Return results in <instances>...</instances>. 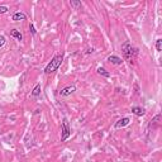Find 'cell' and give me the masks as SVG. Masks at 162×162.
Returning a JSON list of instances; mask_svg holds the SVG:
<instances>
[{
	"instance_id": "3957f363",
	"label": "cell",
	"mask_w": 162,
	"mask_h": 162,
	"mask_svg": "<svg viewBox=\"0 0 162 162\" xmlns=\"http://www.w3.org/2000/svg\"><path fill=\"white\" fill-rule=\"evenodd\" d=\"M70 134H71V128H70L69 119L63 118L61 123V142H66L70 138Z\"/></svg>"
},
{
	"instance_id": "5b68a950",
	"label": "cell",
	"mask_w": 162,
	"mask_h": 162,
	"mask_svg": "<svg viewBox=\"0 0 162 162\" xmlns=\"http://www.w3.org/2000/svg\"><path fill=\"white\" fill-rule=\"evenodd\" d=\"M130 123V119L128 117H124V118H120L118 122H115V124H114V128L115 129H120V128H124L127 127L128 124Z\"/></svg>"
},
{
	"instance_id": "7a4b0ae2",
	"label": "cell",
	"mask_w": 162,
	"mask_h": 162,
	"mask_svg": "<svg viewBox=\"0 0 162 162\" xmlns=\"http://www.w3.org/2000/svg\"><path fill=\"white\" fill-rule=\"evenodd\" d=\"M62 61H63V54H57V56H54L52 58V61L44 67V74L51 75V74H53V72H56L58 70V67L62 65Z\"/></svg>"
},
{
	"instance_id": "277c9868",
	"label": "cell",
	"mask_w": 162,
	"mask_h": 162,
	"mask_svg": "<svg viewBox=\"0 0 162 162\" xmlns=\"http://www.w3.org/2000/svg\"><path fill=\"white\" fill-rule=\"evenodd\" d=\"M75 91H76V86H75V85H70V86H66V87L61 89L59 95L63 96V97H66V96H70L71 94H74Z\"/></svg>"
},
{
	"instance_id": "4fadbf2b",
	"label": "cell",
	"mask_w": 162,
	"mask_h": 162,
	"mask_svg": "<svg viewBox=\"0 0 162 162\" xmlns=\"http://www.w3.org/2000/svg\"><path fill=\"white\" fill-rule=\"evenodd\" d=\"M70 5L72 6V8H75V9H79V8H81V1H79V0H71L70 1Z\"/></svg>"
},
{
	"instance_id": "52a82bcc",
	"label": "cell",
	"mask_w": 162,
	"mask_h": 162,
	"mask_svg": "<svg viewBox=\"0 0 162 162\" xmlns=\"http://www.w3.org/2000/svg\"><path fill=\"white\" fill-rule=\"evenodd\" d=\"M132 113L137 117H143L146 114V109L142 108V106H133L132 108Z\"/></svg>"
},
{
	"instance_id": "9c48e42d",
	"label": "cell",
	"mask_w": 162,
	"mask_h": 162,
	"mask_svg": "<svg viewBox=\"0 0 162 162\" xmlns=\"http://www.w3.org/2000/svg\"><path fill=\"white\" fill-rule=\"evenodd\" d=\"M10 36L11 37H14L16 41H22L23 39V36H22V33H20L18 29H11L10 31Z\"/></svg>"
},
{
	"instance_id": "ba28073f",
	"label": "cell",
	"mask_w": 162,
	"mask_h": 162,
	"mask_svg": "<svg viewBox=\"0 0 162 162\" xmlns=\"http://www.w3.org/2000/svg\"><path fill=\"white\" fill-rule=\"evenodd\" d=\"M11 19L14 20V22H20V20H25V19H27V15H25L24 13L18 11V13H14V14H13Z\"/></svg>"
},
{
	"instance_id": "8fae6325",
	"label": "cell",
	"mask_w": 162,
	"mask_h": 162,
	"mask_svg": "<svg viewBox=\"0 0 162 162\" xmlns=\"http://www.w3.org/2000/svg\"><path fill=\"white\" fill-rule=\"evenodd\" d=\"M41 90H42L41 84H37L36 86H34V89L32 90V96H33V97H38V96L41 95Z\"/></svg>"
},
{
	"instance_id": "30bf717a",
	"label": "cell",
	"mask_w": 162,
	"mask_h": 162,
	"mask_svg": "<svg viewBox=\"0 0 162 162\" xmlns=\"http://www.w3.org/2000/svg\"><path fill=\"white\" fill-rule=\"evenodd\" d=\"M97 74H99L100 76H103V77H105V79H109L110 77V72L109 71H106L104 67H97Z\"/></svg>"
},
{
	"instance_id": "7c38bea8",
	"label": "cell",
	"mask_w": 162,
	"mask_h": 162,
	"mask_svg": "<svg viewBox=\"0 0 162 162\" xmlns=\"http://www.w3.org/2000/svg\"><path fill=\"white\" fill-rule=\"evenodd\" d=\"M160 120H161V114H157V115L151 120V127L152 128H157L160 125Z\"/></svg>"
},
{
	"instance_id": "6da1fadb",
	"label": "cell",
	"mask_w": 162,
	"mask_h": 162,
	"mask_svg": "<svg viewBox=\"0 0 162 162\" xmlns=\"http://www.w3.org/2000/svg\"><path fill=\"white\" fill-rule=\"evenodd\" d=\"M122 52L124 54V58L130 63V65L134 63L135 58L138 56V48H135V47L128 41L122 44Z\"/></svg>"
},
{
	"instance_id": "8992f818",
	"label": "cell",
	"mask_w": 162,
	"mask_h": 162,
	"mask_svg": "<svg viewBox=\"0 0 162 162\" xmlns=\"http://www.w3.org/2000/svg\"><path fill=\"white\" fill-rule=\"evenodd\" d=\"M106 61H108L109 63H112V65H115V66H119V65H122L123 63V59L119 56H115V54L109 56L108 58H106Z\"/></svg>"
},
{
	"instance_id": "5bb4252c",
	"label": "cell",
	"mask_w": 162,
	"mask_h": 162,
	"mask_svg": "<svg viewBox=\"0 0 162 162\" xmlns=\"http://www.w3.org/2000/svg\"><path fill=\"white\" fill-rule=\"evenodd\" d=\"M156 49L158 51V52L162 51V39H161V38H158V39L156 41Z\"/></svg>"
},
{
	"instance_id": "2e32d148",
	"label": "cell",
	"mask_w": 162,
	"mask_h": 162,
	"mask_svg": "<svg viewBox=\"0 0 162 162\" xmlns=\"http://www.w3.org/2000/svg\"><path fill=\"white\" fill-rule=\"evenodd\" d=\"M5 37H4V36H0V48H1V47L4 46V44H5Z\"/></svg>"
},
{
	"instance_id": "9a60e30c",
	"label": "cell",
	"mask_w": 162,
	"mask_h": 162,
	"mask_svg": "<svg viewBox=\"0 0 162 162\" xmlns=\"http://www.w3.org/2000/svg\"><path fill=\"white\" fill-rule=\"evenodd\" d=\"M29 31H31L32 36H36L37 31H36V27H34V24H33V23H31V24H29Z\"/></svg>"
},
{
	"instance_id": "e0dca14e",
	"label": "cell",
	"mask_w": 162,
	"mask_h": 162,
	"mask_svg": "<svg viewBox=\"0 0 162 162\" xmlns=\"http://www.w3.org/2000/svg\"><path fill=\"white\" fill-rule=\"evenodd\" d=\"M8 11V8L6 6H0V14H5Z\"/></svg>"
}]
</instances>
